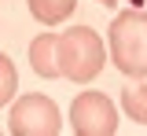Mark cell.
Segmentation results:
<instances>
[{"label": "cell", "instance_id": "cell-1", "mask_svg": "<svg viewBox=\"0 0 147 136\" xmlns=\"http://www.w3.org/2000/svg\"><path fill=\"white\" fill-rule=\"evenodd\" d=\"M55 59H59V74L74 85H88L99 77L103 63H107V48L103 37L92 30V26H74L63 30L55 40Z\"/></svg>", "mask_w": 147, "mask_h": 136}, {"label": "cell", "instance_id": "cell-2", "mask_svg": "<svg viewBox=\"0 0 147 136\" xmlns=\"http://www.w3.org/2000/svg\"><path fill=\"white\" fill-rule=\"evenodd\" d=\"M107 59L125 77H147V11L129 7L107 26Z\"/></svg>", "mask_w": 147, "mask_h": 136}, {"label": "cell", "instance_id": "cell-3", "mask_svg": "<svg viewBox=\"0 0 147 136\" xmlns=\"http://www.w3.org/2000/svg\"><path fill=\"white\" fill-rule=\"evenodd\" d=\"M7 133L11 136H59L63 133V114L55 107V99L40 92L11 99V114H7Z\"/></svg>", "mask_w": 147, "mask_h": 136}, {"label": "cell", "instance_id": "cell-4", "mask_svg": "<svg viewBox=\"0 0 147 136\" xmlns=\"http://www.w3.org/2000/svg\"><path fill=\"white\" fill-rule=\"evenodd\" d=\"M70 125L77 136H114L118 133V107L110 103V96L85 88L70 103Z\"/></svg>", "mask_w": 147, "mask_h": 136}, {"label": "cell", "instance_id": "cell-5", "mask_svg": "<svg viewBox=\"0 0 147 136\" xmlns=\"http://www.w3.org/2000/svg\"><path fill=\"white\" fill-rule=\"evenodd\" d=\"M55 40H59V33H48V30L30 40V66H33L37 77H44V81L63 77L59 74V59H55Z\"/></svg>", "mask_w": 147, "mask_h": 136}, {"label": "cell", "instance_id": "cell-6", "mask_svg": "<svg viewBox=\"0 0 147 136\" xmlns=\"http://www.w3.org/2000/svg\"><path fill=\"white\" fill-rule=\"evenodd\" d=\"M30 4V15H33L40 26H59L74 15L77 0H26Z\"/></svg>", "mask_w": 147, "mask_h": 136}, {"label": "cell", "instance_id": "cell-7", "mask_svg": "<svg viewBox=\"0 0 147 136\" xmlns=\"http://www.w3.org/2000/svg\"><path fill=\"white\" fill-rule=\"evenodd\" d=\"M121 107H125V114L132 118V121L147 125V81H144V85L121 88Z\"/></svg>", "mask_w": 147, "mask_h": 136}, {"label": "cell", "instance_id": "cell-8", "mask_svg": "<svg viewBox=\"0 0 147 136\" xmlns=\"http://www.w3.org/2000/svg\"><path fill=\"white\" fill-rule=\"evenodd\" d=\"M15 92H18V70L11 63V55L0 52V107H7L15 99Z\"/></svg>", "mask_w": 147, "mask_h": 136}, {"label": "cell", "instance_id": "cell-9", "mask_svg": "<svg viewBox=\"0 0 147 136\" xmlns=\"http://www.w3.org/2000/svg\"><path fill=\"white\" fill-rule=\"evenodd\" d=\"M96 4H103V7H114V4H118V0H96Z\"/></svg>", "mask_w": 147, "mask_h": 136}]
</instances>
